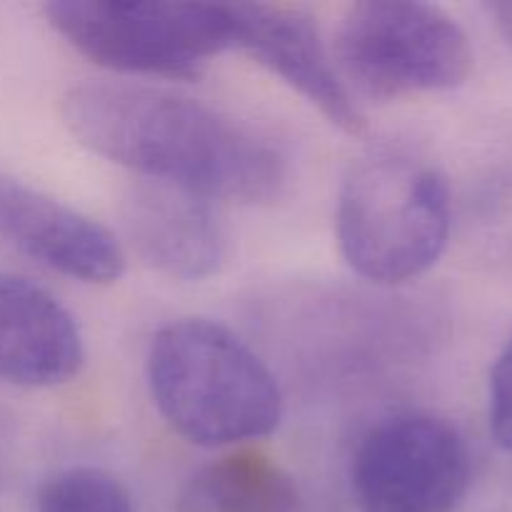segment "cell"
<instances>
[{"label": "cell", "instance_id": "obj_14", "mask_svg": "<svg viewBox=\"0 0 512 512\" xmlns=\"http://www.w3.org/2000/svg\"><path fill=\"white\" fill-rule=\"evenodd\" d=\"M490 15H493V23L498 28L503 43L512 50V0H498V3L488 5Z\"/></svg>", "mask_w": 512, "mask_h": 512}, {"label": "cell", "instance_id": "obj_13", "mask_svg": "<svg viewBox=\"0 0 512 512\" xmlns=\"http://www.w3.org/2000/svg\"><path fill=\"white\" fill-rule=\"evenodd\" d=\"M490 430L495 443L512 455V338L490 370Z\"/></svg>", "mask_w": 512, "mask_h": 512}, {"label": "cell", "instance_id": "obj_6", "mask_svg": "<svg viewBox=\"0 0 512 512\" xmlns=\"http://www.w3.org/2000/svg\"><path fill=\"white\" fill-rule=\"evenodd\" d=\"M470 475L463 433L420 410L373 425L353 460V490L363 512H458Z\"/></svg>", "mask_w": 512, "mask_h": 512}, {"label": "cell", "instance_id": "obj_8", "mask_svg": "<svg viewBox=\"0 0 512 512\" xmlns=\"http://www.w3.org/2000/svg\"><path fill=\"white\" fill-rule=\"evenodd\" d=\"M0 240L80 283L108 285L125 273L123 243L80 210L0 173Z\"/></svg>", "mask_w": 512, "mask_h": 512}, {"label": "cell", "instance_id": "obj_11", "mask_svg": "<svg viewBox=\"0 0 512 512\" xmlns=\"http://www.w3.org/2000/svg\"><path fill=\"white\" fill-rule=\"evenodd\" d=\"M178 512H300L293 478L268 455L230 453L190 475Z\"/></svg>", "mask_w": 512, "mask_h": 512}, {"label": "cell", "instance_id": "obj_12", "mask_svg": "<svg viewBox=\"0 0 512 512\" xmlns=\"http://www.w3.org/2000/svg\"><path fill=\"white\" fill-rule=\"evenodd\" d=\"M38 512H135L128 490L100 468L78 465L55 473L38 493Z\"/></svg>", "mask_w": 512, "mask_h": 512}, {"label": "cell", "instance_id": "obj_1", "mask_svg": "<svg viewBox=\"0 0 512 512\" xmlns=\"http://www.w3.org/2000/svg\"><path fill=\"white\" fill-rule=\"evenodd\" d=\"M60 118L90 153L213 203H265L283 185L273 145L173 90L80 83L65 90Z\"/></svg>", "mask_w": 512, "mask_h": 512}, {"label": "cell", "instance_id": "obj_4", "mask_svg": "<svg viewBox=\"0 0 512 512\" xmlns=\"http://www.w3.org/2000/svg\"><path fill=\"white\" fill-rule=\"evenodd\" d=\"M45 18L93 63L150 78H198L235 40L230 3L53 0Z\"/></svg>", "mask_w": 512, "mask_h": 512}, {"label": "cell", "instance_id": "obj_10", "mask_svg": "<svg viewBox=\"0 0 512 512\" xmlns=\"http://www.w3.org/2000/svg\"><path fill=\"white\" fill-rule=\"evenodd\" d=\"M83 360L73 315L40 285L0 273V380L53 388L78 375Z\"/></svg>", "mask_w": 512, "mask_h": 512}, {"label": "cell", "instance_id": "obj_5", "mask_svg": "<svg viewBox=\"0 0 512 512\" xmlns=\"http://www.w3.org/2000/svg\"><path fill=\"white\" fill-rule=\"evenodd\" d=\"M333 60L348 90L395 100L463 85L473 70V48L438 5L365 0L343 15Z\"/></svg>", "mask_w": 512, "mask_h": 512}, {"label": "cell", "instance_id": "obj_2", "mask_svg": "<svg viewBox=\"0 0 512 512\" xmlns=\"http://www.w3.org/2000/svg\"><path fill=\"white\" fill-rule=\"evenodd\" d=\"M148 385L170 428L200 448L253 443L283 418V395L263 360L205 318L173 320L153 335Z\"/></svg>", "mask_w": 512, "mask_h": 512}, {"label": "cell", "instance_id": "obj_3", "mask_svg": "<svg viewBox=\"0 0 512 512\" xmlns=\"http://www.w3.org/2000/svg\"><path fill=\"white\" fill-rule=\"evenodd\" d=\"M338 243L370 283L398 285L433 268L453 225L443 170L403 145H380L353 160L338 193Z\"/></svg>", "mask_w": 512, "mask_h": 512}, {"label": "cell", "instance_id": "obj_7", "mask_svg": "<svg viewBox=\"0 0 512 512\" xmlns=\"http://www.w3.org/2000/svg\"><path fill=\"white\" fill-rule=\"evenodd\" d=\"M230 8L233 48L245 50L270 73L283 78L335 128L350 135L363 133L365 115L355 95L345 88L318 25L305 10L268 3H230Z\"/></svg>", "mask_w": 512, "mask_h": 512}, {"label": "cell", "instance_id": "obj_9", "mask_svg": "<svg viewBox=\"0 0 512 512\" xmlns=\"http://www.w3.org/2000/svg\"><path fill=\"white\" fill-rule=\"evenodd\" d=\"M123 230L148 268L173 280H203L225 260L218 203L193 190L140 180L123 198Z\"/></svg>", "mask_w": 512, "mask_h": 512}]
</instances>
